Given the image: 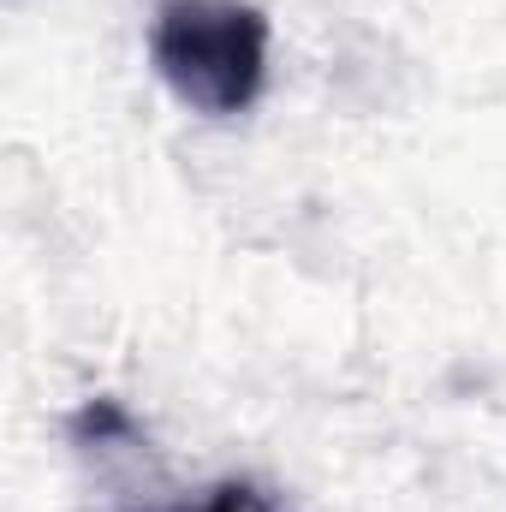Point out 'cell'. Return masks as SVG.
<instances>
[{
	"label": "cell",
	"instance_id": "6da1fadb",
	"mask_svg": "<svg viewBox=\"0 0 506 512\" xmlns=\"http://www.w3.org/2000/svg\"><path fill=\"white\" fill-rule=\"evenodd\" d=\"M149 60L185 108L233 120L268 84V18L251 0H167L149 30Z\"/></svg>",
	"mask_w": 506,
	"mask_h": 512
},
{
	"label": "cell",
	"instance_id": "7a4b0ae2",
	"mask_svg": "<svg viewBox=\"0 0 506 512\" xmlns=\"http://www.w3.org/2000/svg\"><path fill=\"white\" fill-rule=\"evenodd\" d=\"M173 512H280L256 483H215L197 507H173Z\"/></svg>",
	"mask_w": 506,
	"mask_h": 512
}]
</instances>
